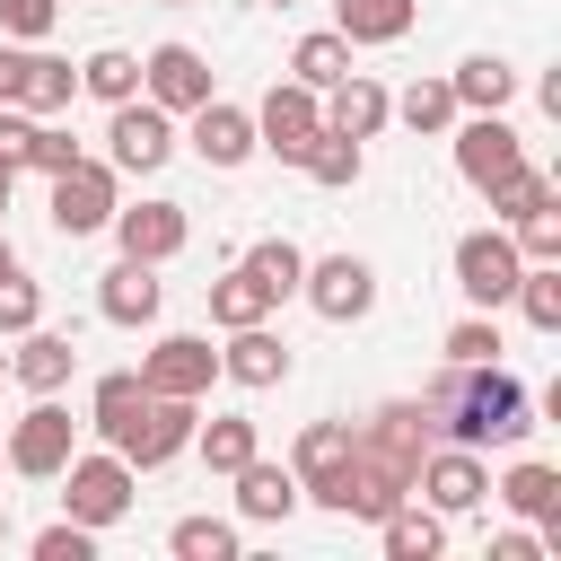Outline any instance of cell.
<instances>
[{
    "label": "cell",
    "instance_id": "cell-4",
    "mask_svg": "<svg viewBox=\"0 0 561 561\" xmlns=\"http://www.w3.org/2000/svg\"><path fill=\"white\" fill-rule=\"evenodd\" d=\"M105 149H114V175H158V167L175 158V123H167V105L123 96L114 123H105Z\"/></svg>",
    "mask_w": 561,
    "mask_h": 561
},
{
    "label": "cell",
    "instance_id": "cell-8",
    "mask_svg": "<svg viewBox=\"0 0 561 561\" xmlns=\"http://www.w3.org/2000/svg\"><path fill=\"white\" fill-rule=\"evenodd\" d=\"M79 96V70L61 53H18L0 44V105H26V114H61Z\"/></svg>",
    "mask_w": 561,
    "mask_h": 561
},
{
    "label": "cell",
    "instance_id": "cell-7",
    "mask_svg": "<svg viewBox=\"0 0 561 561\" xmlns=\"http://www.w3.org/2000/svg\"><path fill=\"white\" fill-rule=\"evenodd\" d=\"M114 210H123V202H114V167H105V158H70V167L53 175V228H61V237H96Z\"/></svg>",
    "mask_w": 561,
    "mask_h": 561
},
{
    "label": "cell",
    "instance_id": "cell-18",
    "mask_svg": "<svg viewBox=\"0 0 561 561\" xmlns=\"http://www.w3.org/2000/svg\"><path fill=\"white\" fill-rule=\"evenodd\" d=\"M193 149H202V167H245V158H254V114L202 96V105H193Z\"/></svg>",
    "mask_w": 561,
    "mask_h": 561
},
{
    "label": "cell",
    "instance_id": "cell-21",
    "mask_svg": "<svg viewBox=\"0 0 561 561\" xmlns=\"http://www.w3.org/2000/svg\"><path fill=\"white\" fill-rule=\"evenodd\" d=\"M491 491H500L517 517H535V526H543V543H561V473H552V465H508Z\"/></svg>",
    "mask_w": 561,
    "mask_h": 561
},
{
    "label": "cell",
    "instance_id": "cell-52",
    "mask_svg": "<svg viewBox=\"0 0 561 561\" xmlns=\"http://www.w3.org/2000/svg\"><path fill=\"white\" fill-rule=\"evenodd\" d=\"M167 9H175V0H167Z\"/></svg>",
    "mask_w": 561,
    "mask_h": 561
},
{
    "label": "cell",
    "instance_id": "cell-25",
    "mask_svg": "<svg viewBox=\"0 0 561 561\" xmlns=\"http://www.w3.org/2000/svg\"><path fill=\"white\" fill-rule=\"evenodd\" d=\"M272 307H280V298H272V289H263L245 263H228V272L210 280V324H219V333H237V324H263Z\"/></svg>",
    "mask_w": 561,
    "mask_h": 561
},
{
    "label": "cell",
    "instance_id": "cell-11",
    "mask_svg": "<svg viewBox=\"0 0 561 561\" xmlns=\"http://www.w3.org/2000/svg\"><path fill=\"white\" fill-rule=\"evenodd\" d=\"M307 307L324 316V324H359L368 307H377V272L359 263V254H324V263H307Z\"/></svg>",
    "mask_w": 561,
    "mask_h": 561
},
{
    "label": "cell",
    "instance_id": "cell-35",
    "mask_svg": "<svg viewBox=\"0 0 561 561\" xmlns=\"http://www.w3.org/2000/svg\"><path fill=\"white\" fill-rule=\"evenodd\" d=\"M140 403H149V386H140V368H114V377H96V403H88V421H96V430L114 438V430H123V421H131Z\"/></svg>",
    "mask_w": 561,
    "mask_h": 561
},
{
    "label": "cell",
    "instance_id": "cell-31",
    "mask_svg": "<svg viewBox=\"0 0 561 561\" xmlns=\"http://www.w3.org/2000/svg\"><path fill=\"white\" fill-rule=\"evenodd\" d=\"M237 263H245V272H254L272 298H298V280H307V254H298L289 237H263V245H245Z\"/></svg>",
    "mask_w": 561,
    "mask_h": 561
},
{
    "label": "cell",
    "instance_id": "cell-13",
    "mask_svg": "<svg viewBox=\"0 0 561 561\" xmlns=\"http://www.w3.org/2000/svg\"><path fill=\"white\" fill-rule=\"evenodd\" d=\"M412 491H421L438 517H465V508H482V491H491V473H482V447H447V456H421Z\"/></svg>",
    "mask_w": 561,
    "mask_h": 561
},
{
    "label": "cell",
    "instance_id": "cell-30",
    "mask_svg": "<svg viewBox=\"0 0 561 561\" xmlns=\"http://www.w3.org/2000/svg\"><path fill=\"white\" fill-rule=\"evenodd\" d=\"M298 167H307L324 193H351V184H359V140H342V131H316V140L298 149Z\"/></svg>",
    "mask_w": 561,
    "mask_h": 561
},
{
    "label": "cell",
    "instance_id": "cell-1",
    "mask_svg": "<svg viewBox=\"0 0 561 561\" xmlns=\"http://www.w3.org/2000/svg\"><path fill=\"white\" fill-rule=\"evenodd\" d=\"M421 403H430V430H447L456 447H491V438H517L526 430V386L500 359H473V368L447 359V377Z\"/></svg>",
    "mask_w": 561,
    "mask_h": 561
},
{
    "label": "cell",
    "instance_id": "cell-28",
    "mask_svg": "<svg viewBox=\"0 0 561 561\" xmlns=\"http://www.w3.org/2000/svg\"><path fill=\"white\" fill-rule=\"evenodd\" d=\"M289 79H298V88H316V96H324V88H333V79H351V44H342V35H333V26H324V35H298V53H289Z\"/></svg>",
    "mask_w": 561,
    "mask_h": 561
},
{
    "label": "cell",
    "instance_id": "cell-39",
    "mask_svg": "<svg viewBox=\"0 0 561 561\" xmlns=\"http://www.w3.org/2000/svg\"><path fill=\"white\" fill-rule=\"evenodd\" d=\"M526 263H561V202L552 210H535V219H517V237H508Z\"/></svg>",
    "mask_w": 561,
    "mask_h": 561
},
{
    "label": "cell",
    "instance_id": "cell-15",
    "mask_svg": "<svg viewBox=\"0 0 561 561\" xmlns=\"http://www.w3.org/2000/svg\"><path fill=\"white\" fill-rule=\"evenodd\" d=\"M105 228H114V237H123V254H140V263H175V254H184V237H193L184 202H131V210H114Z\"/></svg>",
    "mask_w": 561,
    "mask_h": 561
},
{
    "label": "cell",
    "instance_id": "cell-12",
    "mask_svg": "<svg viewBox=\"0 0 561 561\" xmlns=\"http://www.w3.org/2000/svg\"><path fill=\"white\" fill-rule=\"evenodd\" d=\"M210 377H219V351L202 333H167L158 351H140V386L149 394H210Z\"/></svg>",
    "mask_w": 561,
    "mask_h": 561
},
{
    "label": "cell",
    "instance_id": "cell-43",
    "mask_svg": "<svg viewBox=\"0 0 561 561\" xmlns=\"http://www.w3.org/2000/svg\"><path fill=\"white\" fill-rule=\"evenodd\" d=\"M70 158H79V140H70V131H53V123H35V140H26V167H35V175H61Z\"/></svg>",
    "mask_w": 561,
    "mask_h": 561
},
{
    "label": "cell",
    "instance_id": "cell-47",
    "mask_svg": "<svg viewBox=\"0 0 561 561\" xmlns=\"http://www.w3.org/2000/svg\"><path fill=\"white\" fill-rule=\"evenodd\" d=\"M0 210H9V175H0Z\"/></svg>",
    "mask_w": 561,
    "mask_h": 561
},
{
    "label": "cell",
    "instance_id": "cell-20",
    "mask_svg": "<svg viewBox=\"0 0 561 561\" xmlns=\"http://www.w3.org/2000/svg\"><path fill=\"white\" fill-rule=\"evenodd\" d=\"M219 377H237V386H280V377H289V342H280L272 324H237L228 351H219Z\"/></svg>",
    "mask_w": 561,
    "mask_h": 561
},
{
    "label": "cell",
    "instance_id": "cell-37",
    "mask_svg": "<svg viewBox=\"0 0 561 561\" xmlns=\"http://www.w3.org/2000/svg\"><path fill=\"white\" fill-rule=\"evenodd\" d=\"M394 114H403L412 131H447V123H456V88H447V79H412V88L394 96Z\"/></svg>",
    "mask_w": 561,
    "mask_h": 561
},
{
    "label": "cell",
    "instance_id": "cell-45",
    "mask_svg": "<svg viewBox=\"0 0 561 561\" xmlns=\"http://www.w3.org/2000/svg\"><path fill=\"white\" fill-rule=\"evenodd\" d=\"M535 552H543V535H500L491 543V561H535Z\"/></svg>",
    "mask_w": 561,
    "mask_h": 561
},
{
    "label": "cell",
    "instance_id": "cell-23",
    "mask_svg": "<svg viewBox=\"0 0 561 561\" xmlns=\"http://www.w3.org/2000/svg\"><path fill=\"white\" fill-rule=\"evenodd\" d=\"M237 508H245L254 526H280V517L298 508V473H289V465H263V456H245V465H237Z\"/></svg>",
    "mask_w": 561,
    "mask_h": 561
},
{
    "label": "cell",
    "instance_id": "cell-46",
    "mask_svg": "<svg viewBox=\"0 0 561 561\" xmlns=\"http://www.w3.org/2000/svg\"><path fill=\"white\" fill-rule=\"evenodd\" d=\"M0 272H18V254H9V237H0Z\"/></svg>",
    "mask_w": 561,
    "mask_h": 561
},
{
    "label": "cell",
    "instance_id": "cell-24",
    "mask_svg": "<svg viewBox=\"0 0 561 561\" xmlns=\"http://www.w3.org/2000/svg\"><path fill=\"white\" fill-rule=\"evenodd\" d=\"M377 535H386V561H438V552H447V517H438V508H412V500L386 508Z\"/></svg>",
    "mask_w": 561,
    "mask_h": 561
},
{
    "label": "cell",
    "instance_id": "cell-42",
    "mask_svg": "<svg viewBox=\"0 0 561 561\" xmlns=\"http://www.w3.org/2000/svg\"><path fill=\"white\" fill-rule=\"evenodd\" d=\"M53 18H61V0H0V35H18V44L53 35Z\"/></svg>",
    "mask_w": 561,
    "mask_h": 561
},
{
    "label": "cell",
    "instance_id": "cell-29",
    "mask_svg": "<svg viewBox=\"0 0 561 561\" xmlns=\"http://www.w3.org/2000/svg\"><path fill=\"white\" fill-rule=\"evenodd\" d=\"M482 202H491V219H508V228H517V219H535V210H552L561 193H552V175H535V167H508V175H500V184H491Z\"/></svg>",
    "mask_w": 561,
    "mask_h": 561
},
{
    "label": "cell",
    "instance_id": "cell-16",
    "mask_svg": "<svg viewBox=\"0 0 561 561\" xmlns=\"http://www.w3.org/2000/svg\"><path fill=\"white\" fill-rule=\"evenodd\" d=\"M140 88H149V105H167V114H193V105L210 96V61H202L193 44H158V53L140 61Z\"/></svg>",
    "mask_w": 561,
    "mask_h": 561
},
{
    "label": "cell",
    "instance_id": "cell-19",
    "mask_svg": "<svg viewBox=\"0 0 561 561\" xmlns=\"http://www.w3.org/2000/svg\"><path fill=\"white\" fill-rule=\"evenodd\" d=\"M96 316H105V324H158V263L123 254V263L105 272V289H96Z\"/></svg>",
    "mask_w": 561,
    "mask_h": 561
},
{
    "label": "cell",
    "instance_id": "cell-44",
    "mask_svg": "<svg viewBox=\"0 0 561 561\" xmlns=\"http://www.w3.org/2000/svg\"><path fill=\"white\" fill-rule=\"evenodd\" d=\"M26 140H35V123L0 105V175H18V167H26Z\"/></svg>",
    "mask_w": 561,
    "mask_h": 561
},
{
    "label": "cell",
    "instance_id": "cell-50",
    "mask_svg": "<svg viewBox=\"0 0 561 561\" xmlns=\"http://www.w3.org/2000/svg\"><path fill=\"white\" fill-rule=\"evenodd\" d=\"M0 377H9V351H0Z\"/></svg>",
    "mask_w": 561,
    "mask_h": 561
},
{
    "label": "cell",
    "instance_id": "cell-41",
    "mask_svg": "<svg viewBox=\"0 0 561 561\" xmlns=\"http://www.w3.org/2000/svg\"><path fill=\"white\" fill-rule=\"evenodd\" d=\"M35 316H44V289L26 272H0V333H26Z\"/></svg>",
    "mask_w": 561,
    "mask_h": 561
},
{
    "label": "cell",
    "instance_id": "cell-32",
    "mask_svg": "<svg viewBox=\"0 0 561 561\" xmlns=\"http://www.w3.org/2000/svg\"><path fill=\"white\" fill-rule=\"evenodd\" d=\"M342 456H351V421H307V430H298V447H289V473H298V482H316V473H333Z\"/></svg>",
    "mask_w": 561,
    "mask_h": 561
},
{
    "label": "cell",
    "instance_id": "cell-10",
    "mask_svg": "<svg viewBox=\"0 0 561 561\" xmlns=\"http://www.w3.org/2000/svg\"><path fill=\"white\" fill-rule=\"evenodd\" d=\"M351 447L377 456V465H394V473H421V456H430V403H377L351 430Z\"/></svg>",
    "mask_w": 561,
    "mask_h": 561
},
{
    "label": "cell",
    "instance_id": "cell-17",
    "mask_svg": "<svg viewBox=\"0 0 561 561\" xmlns=\"http://www.w3.org/2000/svg\"><path fill=\"white\" fill-rule=\"evenodd\" d=\"M386 114H394V96H386L368 70H351V79H333V88H324V131H342V140H377V131H386Z\"/></svg>",
    "mask_w": 561,
    "mask_h": 561
},
{
    "label": "cell",
    "instance_id": "cell-2",
    "mask_svg": "<svg viewBox=\"0 0 561 561\" xmlns=\"http://www.w3.org/2000/svg\"><path fill=\"white\" fill-rule=\"evenodd\" d=\"M193 430H202V412H193V394H149L123 430H114V456L131 465V473H149V465H167V456H184L193 447Z\"/></svg>",
    "mask_w": 561,
    "mask_h": 561
},
{
    "label": "cell",
    "instance_id": "cell-40",
    "mask_svg": "<svg viewBox=\"0 0 561 561\" xmlns=\"http://www.w3.org/2000/svg\"><path fill=\"white\" fill-rule=\"evenodd\" d=\"M35 561H96V526H79V517L44 526V535H35Z\"/></svg>",
    "mask_w": 561,
    "mask_h": 561
},
{
    "label": "cell",
    "instance_id": "cell-51",
    "mask_svg": "<svg viewBox=\"0 0 561 561\" xmlns=\"http://www.w3.org/2000/svg\"><path fill=\"white\" fill-rule=\"evenodd\" d=\"M0 465H9V447H0Z\"/></svg>",
    "mask_w": 561,
    "mask_h": 561
},
{
    "label": "cell",
    "instance_id": "cell-3",
    "mask_svg": "<svg viewBox=\"0 0 561 561\" xmlns=\"http://www.w3.org/2000/svg\"><path fill=\"white\" fill-rule=\"evenodd\" d=\"M0 447H9V473H26V482H53V473L79 456V421H70L53 394H35V412H26V421H18Z\"/></svg>",
    "mask_w": 561,
    "mask_h": 561
},
{
    "label": "cell",
    "instance_id": "cell-14",
    "mask_svg": "<svg viewBox=\"0 0 561 561\" xmlns=\"http://www.w3.org/2000/svg\"><path fill=\"white\" fill-rule=\"evenodd\" d=\"M508 167H526V140H517V131H508L500 114H473V123L456 131V175H465L473 193H491V184H500Z\"/></svg>",
    "mask_w": 561,
    "mask_h": 561
},
{
    "label": "cell",
    "instance_id": "cell-48",
    "mask_svg": "<svg viewBox=\"0 0 561 561\" xmlns=\"http://www.w3.org/2000/svg\"><path fill=\"white\" fill-rule=\"evenodd\" d=\"M0 543H9V508H0Z\"/></svg>",
    "mask_w": 561,
    "mask_h": 561
},
{
    "label": "cell",
    "instance_id": "cell-22",
    "mask_svg": "<svg viewBox=\"0 0 561 561\" xmlns=\"http://www.w3.org/2000/svg\"><path fill=\"white\" fill-rule=\"evenodd\" d=\"M70 368H79V351H70V333H18V351H9V377H26L35 394H61L70 386Z\"/></svg>",
    "mask_w": 561,
    "mask_h": 561
},
{
    "label": "cell",
    "instance_id": "cell-36",
    "mask_svg": "<svg viewBox=\"0 0 561 561\" xmlns=\"http://www.w3.org/2000/svg\"><path fill=\"white\" fill-rule=\"evenodd\" d=\"M175 561H237V526L228 517H175Z\"/></svg>",
    "mask_w": 561,
    "mask_h": 561
},
{
    "label": "cell",
    "instance_id": "cell-26",
    "mask_svg": "<svg viewBox=\"0 0 561 561\" xmlns=\"http://www.w3.org/2000/svg\"><path fill=\"white\" fill-rule=\"evenodd\" d=\"M333 35L342 44H394V35H412V0H333Z\"/></svg>",
    "mask_w": 561,
    "mask_h": 561
},
{
    "label": "cell",
    "instance_id": "cell-49",
    "mask_svg": "<svg viewBox=\"0 0 561 561\" xmlns=\"http://www.w3.org/2000/svg\"><path fill=\"white\" fill-rule=\"evenodd\" d=\"M272 9H298V0H272Z\"/></svg>",
    "mask_w": 561,
    "mask_h": 561
},
{
    "label": "cell",
    "instance_id": "cell-27",
    "mask_svg": "<svg viewBox=\"0 0 561 561\" xmlns=\"http://www.w3.org/2000/svg\"><path fill=\"white\" fill-rule=\"evenodd\" d=\"M456 105H473V114H500L508 96H517V70L500 61V53H473V61H456Z\"/></svg>",
    "mask_w": 561,
    "mask_h": 561
},
{
    "label": "cell",
    "instance_id": "cell-9",
    "mask_svg": "<svg viewBox=\"0 0 561 561\" xmlns=\"http://www.w3.org/2000/svg\"><path fill=\"white\" fill-rule=\"evenodd\" d=\"M517 272H526V254H517L500 228H473V237H456V289H465L473 307H508Z\"/></svg>",
    "mask_w": 561,
    "mask_h": 561
},
{
    "label": "cell",
    "instance_id": "cell-5",
    "mask_svg": "<svg viewBox=\"0 0 561 561\" xmlns=\"http://www.w3.org/2000/svg\"><path fill=\"white\" fill-rule=\"evenodd\" d=\"M53 482H61V508H70L79 526H114V517L131 508V465H123V456H70Z\"/></svg>",
    "mask_w": 561,
    "mask_h": 561
},
{
    "label": "cell",
    "instance_id": "cell-6",
    "mask_svg": "<svg viewBox=\"0 0 561 561\" xmlns=\"http://www.w3.org/2000/svg\"><path fill=\"white\" fill-rule=\"evenodd\" d=\"M324 131V96L316 88H298V79H280L263 105H254V149H272L280 167H298V149Z\"/></svg>",
    "mask_w": 561,
    "mask_h": 561
},
{
    "label": "cell",
    "instance_id": "cell-34",
    "mask_svg": "<svg viewBox=\"0 0 561 561\" xmlns=\"http://www.w3.org/2000/svg\"><path fill=\"white\" fill-rule=\"evenodd\" d=\"M193 447H202V465H210V473H237V465L254 456V421L219 412V421H202V430H193Z\"/></svg>",
    "mask_w": 561,
    "mask_h": 561
},
{
    "label": "cell",
    "instance_id": "cell-38",
    "mask_svg": "<svg viewBox=\"0 0 561 561\" xmlns=\"http://www.w3.org/2000/svg\"><path fill=\"white\" fill-rule=\"evenodd\" d=\"M456 368H473V359H500V324L491 316H465V324H447V342H438Z\"/></svg>",
    "mask_w": 561,
    "mask_h": 561
},
{
    "label": "cell",
    "instance_id": "cell-33",
    "mask_svg": "<svg viewBox=\"0 0 561 561\" xmlns=\"http://www.w3.org/2000/svg\"><path fill=\"white\" fill-rule=\"evenodd\" d=\"M79 88H88V96H105V105H123V96H140V61H131L123 44H105V53H88V61H79Z\"/></svg>",
    "mask_w": 561,
    "mask_h": 561
}]
</instances>
